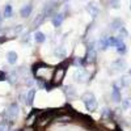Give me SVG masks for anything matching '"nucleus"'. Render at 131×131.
Here are the masks:
<instances>
[{
	"label": "nucleus",
	"mask_w": 131,
	"mask_h": 131,
	"mask_svg": "<svg viewBox=\"0 0 131 131\" xmlns=\"http://www.w3.org/2000/svg\"><path fill=\"white\" fill-rule=\"evenodd\" d=\"M83 102L86 107V110L89 112H94L97 109V100L92 92H86L83 94Z\"/></svg>",
	"instance_id": "f257e3e1"
},
{
	"label": "nucleus",
	"mask_w": 131,
	"mask_h": 131,
	"mask_svg": "<svg viewBox=\"0 0 131 131\" xmlns=\"http://www.w3.org/2000/svg\"><path fill=\"white\" fill-rule=\"evenodd\" d=\"M18 117V105L17 104H10L7 109V118L9 121H16Z\"/></svg>",
	"instance_id": "f03ea898"
},
{
	"label": "nucleus",
	"mask_w": 131,
	"mask_h": 131,
	"mask_svg": "<svg viewBox=\"0 0 131 131\" xmlns=\"http://www.w3.org/2000/svg\"><path fill=\"white\" fill-rule=\"evenodd\" d=\"M96 57H97V52H96V49H94V45L92 43V45L88 46V49H86V60L88 62H96Z\"/></svg>",
	"instance_id": "7ed1b4c3"
},
{
	"label": "nucleus",
	"mask_w": 131,
	"mask_h": 131,
	"mask_svg": "<svg viewBox=\"0 0 131 131\" xmlns=\"http://www.w3.org/2000/svg\"><path fill=\"white\" fill-rule=\"evenodd\" d=\"M112 98L114 102H121L122 101V96H121V91H119V86L117 84L113 85V92H112Z\"/></svg>",
	"instance_id": "20e7f679"
},
{
	"label": "nucleus",
	"mask_w": 131,
	"mask_h": 131,
	"mask_svg": "<svg viewBox=\"0 0 131 131\" xmlns=\"http://www.w3.org/2000/svg\"><path fill=\"white\" fill-rule=\"evenodd\" d=\"M117 38H118V39H117V45H115L117 51H118V54L123 55V54H126V51H127V46L125 45V42H123L122 38H119V37H117Z\"/></svg>",
	"instance_id": "39448f33"
},
{
	"label": "nucleus",
	"mask_w": 131,
	"mask_h": 131,
	"mask_svg": "<svg viewBox=\"0 0 131 131\" xmlns=\"http://www.w3.org/2000/svg\"><path fill=\"white\" fill-rule=\"evenodd\" d=\"M112 67L115 70V71H123L126 68V62L123 59H117L112 63Z\"/></svg>",
	"instance_id": "423d86ee"
},
{
	"label": "nucleus",
	"mask_w": 131,
	"mask_h": 131,
	"mask_svg": "<svg viewBox=\"0 0 131 131\" xmlns=\"http://www.w3.org/2000/svg\"><path fill=\"white\" fill-rule=\"evenodd\" d=\"M63 18H64V16L62 13H55V15L52 16V18H51L52 25L55 26V28H59L62 25V23H63Z\"/></svg>",
	"instance_id": "0eeeda50"
},
{
	"label": "nucleus",
	"mask_w": 131,
	"mask_h": 131,
	"mask_svg": "<svg viewBox=\"0 0 131 131\" xmlns=\"http://www.w3.org/2000/svg\"><path fill=\"white\" fill-rule=\"evenodd\" d=\"M66 73V68H58L55 70V76H54V84H59L62 80H63V76Z\"/></svg>",
	"instance_id": "6e6552de"
},
{
	"label": "nucleus",
	"mask_w": 131,
	"mask_h": 131,
	"mask_svg": "<svg viewBox=\"0 0 131 131\" xmlns=\"http://www.w3.org/2000/svg\"><path fill=\"white\" fill-rule=\"evenodd\" d=\"M31 10H33V5H31V4H26V5H24L23 8H21V10H20L21 17H24V18H25V17L30 16Z\"/></svg>",
	"instance_id": "1a4fd4ad"
},
{
	"label": "nucleus",
	"mask_w": 131,
	"mask_h": 131,
	"mask_svg": "<svg viewBox=\"0 0 131 131\" xmlns=\"http://www.w3.org/2000/svg\"><path fill=\"white\" fill-rule=\"evenodd\" d=\"M41 73H39V79H43V80H47L50 79V75H51V70L47 68V67H42L39 68Z\"/></svg>",
	"instance_id": "9d476101"
},
{
	"label": "nucleus",
	"mask_w": 131,
	"mask_h": 131,
	"mask_svg": "<svg viewBox=\"0 0 131 131\" xmlns=\"http://www.w3.org/2000/svg\"><path fill=\"white\" fill-rule=\"evenodd\" d=\"M57 8H58V5H57V3H55V2H50V3L47 4L46 9H45V16L52 15V13H54V10H55Z\"/></svg>",
	"instance_id": "9b49d317"
},
{
	"label": "nucleus",
	"mask_w": 131,
	"mask_h": 131,
	"mask_svg": "<svg viewBox=\"0 0 131 131\" xmlns=\"http://www.w3.org/2000/svg\"><path fill=\"white\" fill-rule=\"evenodd\" d=\"M85 78H86V73H85V71L84 70H81V68H79L78 71H76V73H75V79L78 80V81H85Z\"/></svg>",
	"instance_id": "f8f14e48"
},
{
	"label": "nucleus",
	"mask_w": 131,
	"mask_h": 131,
	"mask_svg": "<svg viewBox=\"0 0 131 131\" xmlns=\"http://www.w3.org/2000/svg\"><path fill=\"white\" fill-rule=\"evenodd\" d=\"M7 60L9 64H15L17 62V54L15 51H8L7 52Z\"/></svg>",
	"instance_id": "ddd939ff"
},
{
	"label": "nucleus",
	"mask_w": 131,
	"mask_h": 131,
	"mask_svg": "<svg viewBox=\"0 0 131 131\" xmlns=\"http://www.w3.org/2000/svg\"><path fill=\"white\" fill-rule=\"evenodd\" d=\"M34 97H36V89H29L28 96H26V104L28 105H33V102H34Z\"/></svg>",
	"instance_id": "4468645a"
},
{
	"label": "nucleus",
	"mask_w": 131,
	"mask_h": 131,
	"mask_svg": "<svg viewBox=\"0 0 131 131\" xmlns=\"http://www.w3.org/2000/svg\"><path fill=\"white\" fill-rule=\"evenodd\" d=\"M123 26V21L121 18H114L113 23H112V29L113 30H119Z\"/></svg>",
	"instance_id": "2eb2a0df"
},
{
	"label": "nucleus",
	"mask_w": 131,
	"mask_h": 131,
	"mask_svg": "<svg viewBox=\"0 0 131 131\" xmlns=\"http://www.w3.org/2000/svg\"><path fill=\"white\" fill-rule=\"evenodd\" d=\"M34 39H36V42H38V43H43L46 41V36L43 34L42 31H36L34 33Z\"/></svg>",
	"instance_id": "dca6fc26"
},
{
	"label": "nucleus",
	"mask_w": 131,
	"mask_h": 131,
	"mask_svg": "<svg viewBox=\"0 0 131 131\" xmlns=\"http://www.w3.org/2000/svg\"><path fill=\"white\" fill-rule=\"evenodd\" d=\"M45 13H42V15H38V17L34 20V23H33V29H36L38 25H41L42 23H43V20H45Z\"/></svg>",
	"instance_id": "f3484780"
},
{
	"label": "nucleus",
	"mask_w": 131,
	"mask_h": 131,
	"mask_svg": "<svg viewBox=\"0 0 131 131\" xmlns=\"http://www.w3.org/2000/svg\"><path fill=\"white\" fill-rule=\"evenodd\" d=\"M109 46H110V45H109L107 38H102L100 42H98V49H100V50H106Z\"/></svg>",
	"instance_id": "a211bd4d"
},
{
	"label": "nucleus",
	"mask_w": 131,
	"mask_h": 131,
	"mask_svg": "<svg viewBox=\"0 0 131 131\" xmlns=\"http://www.w3.org/2000/svg\"><path fill=\"white\" fill-rule=\"evenodd\" d=\"M12 15H13V8H12V5H7L5 8H4V13H3V16L4 17H12Z\"/></svg>",
	"instance_id": "6ab92c4d"
},
{
	"label": "nucleus",
	"mask_w": 131,
	"mask_h": 131,
	"mask_svg": "<svg viewBox=\"0 0 131 131\" xmlns=\"http://www.w3.org/2000/svg\"><path fill=\"white\" fill-rule=\"evenodd\" d=\"M86 10H88L92 16H97V15H98V8H96V7L92 5V4H89L88 7H86Z\"/></svg>",
	"instance_id": "aec40b11"
},
{
	"label": "nucleus",
	"mask_w": 131,
	"mask_h": 131,
	"mask_svg": "<svg viewBox=\"0 0 131 131\" xmlns=\"http://www.w3.org/2000/svg\"><path fill=\"white\" fill-rule=\"evenodd\" d=\"M66 54H67V52H66V49H64V47H58V49L55 50V55L59 57V58H64Z\"/></svg>",
	"instance_id": "412c9836"
},
{
	"label": "nucleus",
	"mask_w": 131,
	"mask_h": 131,
	"mask_svg": "<svg viewBox=\"0 0 131 131\" xmlns=\"http://www.w3.org/2000/svg\"><path fill=\"white\" fill-rule=\"evenodd\" d=\"M127 36H128V31H127V29H126L125 26H122L121 29H119V36H118V37L123 39V38H126Z\"/></svg>",
	"instance_id": "4be33fe9"
},
{
	"label": "nucleus",
	"mask_w": 131,
	"mask_h": 131,
	"mask_svg": "<svg viewBox=\"0 0 131 131\" xmlns=\"http://www.w3.org/2000/svg\"><path fill=\"white\" fill-rule=\"evenodd\" d=\"M122 107L123 109L131 107V97H127V98H125V100L122 101Z\"/></svg>",
	"instance_id": "5701e85b"
},
{
	"label": "nucleus",
	"mask_w": 131,
	"mask_h": 131,
	"mask_svg": "<svg viewBox=\"0 0 131 131\" xmlns=\"http://www.w3.org/2000/svg\"><path fill=\"white\" fill-rule=\"evenodd\" d=\"M7 79H8L9 83L13 84V83L16 81V73H8V75H7Z\"/></svg>",
	"instance_id": "b1692460"
},
{
	"label": "nucleus",
	"mask_w": 131,
	"mask_h": 131,
	"mask_svg": "<svg viewBox=\"0 0 131 131\" xmlns=\"http://www.w3.org/2000/svg\"><path fill=\"white\" fill-rule=\"evenodd\" d=\"M110 5H112V8L118 9L119 7H121V3H119V0H112V2H110Z\"/></svg>",
	"instance_id": "393cba45"
},
{
	"label": "nucleus",
	"mask_w": 131,
	"mask_h": 131,
	"mask_svg": "<svg viewBox=\"0 0 131 131\" xmlns=\"http://www.w3.org/2000/svg\"><path fill=\"white\" fill-rule=\"evenodd\" d=\"M68 91H67V93L71 96L72 94V97H75L76 96V91H75V88H73V86H68V88H67Z\"/></svg>",
	"instance_id": "a878e982"
},
{
	"label": "nucleus",
	"mask_w": 131,
	"mask_h": 131,
	"mask_svg": "<svg viewBox=\"0 0 131 131\" xmlns=\"http://www.w3.org/2000/svg\"><path fill=\"white\" fill-rule=\"evenodd\" d=\"M105 117H109L110 115V110H109V109H104V113H102Z\"/></svg>",
	"instance_id": "bb28decb"
},
{
	"label": "nucleus",
	"mask_w": 131,
	"mask_h": 131,
	"mask_svg": "<svg viewBox=\"0 0 131 131\" xmlns=\"http://www.w3.org/2000/svg\"><path fill=\"white\" fill-rule=\"evenodd\" d=\"M4 79H7V76L3 72H0V80H4Z\"/></svg>",
	"instance_id": "cd10ccee"
},
{
	"label": "nucleus",
	"mask_w": 131,
	"mask_h": 131,
	"mask_svg": "<svg viewBox=\"0 0 131 131\" xmlns=\"http://www.w3.org/2000/svg\"><path fill=\"white\" fill-rule=\"evenodd\" d=\"M2 21H3V18H2V15H0V26H2Z\"/></svg>",
	"instance_id": "c85d7f7f"
},
{
	"label": "nucleus",
	"mask_w": 131,
	"mask_h": 131,
	"mask_svg": "<svg viewBox=\"0 0 131 131\" xmlns=\"http://www.w3.org/2000/svg\"><path fill=\"white\" fill-rule=\"evenodd\" d=\"M128 73H130V76H131V68H130V71H128Z\"/></svg>",
	"instance_id": "c756f323"
},
{
	"label": "nucleus",
	"mask_w": 131,
	"mask_h": 131,
	"mask_svg": "<svg viewBox=\"0 0 131 131\" xmlns=\"http://www.w3.org/2000/svg\"><path fill=\"white\" fill-rule=\"evenodd\" d=\"M0 131H3V130H2V126H0Z\"/></svg>",
	"instance_id": "7c9ffc66"
},
{
	"label": "nucleus",
	"mask_w": 131,
	"mask_h": 131,
	"mask_svg": "<svg viewBox=\"0 0 131 131\" xmlns=\"http://www.w3.org/2000/svg\"><path fill=\"white\" fill-rule=\"evenodd\" d=\"M130 10H131V4H130Z\"/></svg>",
	"instance_id": "2f4dec72"
}]
</instances>
